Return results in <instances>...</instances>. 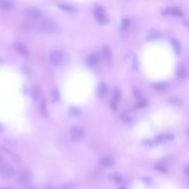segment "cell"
<instances>
[{
  "label": "cell",
  "mask_w": 189,
  "mask_h": 189,
  "mask_svg": "<svg viewBox=\"0 0 189 189\" xmlns=\"http://www.w3.org/2000/svg\"><path fill=\"white\" fill-rule=\"evenodd\" d=\"M110 176H111L112 179L114 180V181H116L118 183H121L123 181V179L120 175H119V174H114L112 175H110Z\"/></svg>",
  "instance_id": "obj_24"
},
{
  "label": "cell",
  "mask_w": 189,
  "mask_h": 189,
  "mask_svg": "<svg viewBox=\"0 0 189 189\" xmlns=\"http://www.w3.org/2000/svg\"><path fill=\"white\" fill-rule=\"evenodd\" d=\"M176 74L179 78L181 79H185L187 76V71L186 70L185 67L180 64L178 66L176 70Z\"/></svg>",
  "instance_id": "obj_12"
},
{
  "label": "cell",
  "mask_w": 189,
  "mask_h": 189,
  "mask_svg": "<svg viewBox=\"0 0 189 189\" xmlns=\"http://www.w3.org/2000/svg\"><path fill=\"white\" fill-rule=\"evenodd\" d=\"M168 102L171 104L178 106V107H180L183 104V100L177 96L170 97L169 99H168Z\"/></svg>",
  "instance_id": "obj_16"
},
{
  "label": "cell",
  "mask_w": 189,
  "mask_h": 189,
  "mask_svg": "<svg viewBox=\"0 0 189 189\" xmlns=\"http://www.w3.org/2000/svg\"><path fill=\"white\" fill-rule=\"evenodd\" d=\"M102 57L106 61H110L112 58V52L108 45H104L102 48Z\"/></svg>",
  "instance_id": "obj_15"
},
{
  "label": "cell",
  "mask_w": 189,
  "mask_h": 189,
  "mask_svg": "<svg viewBox=\"0 0 189 189\" xmlns=\"http://www.w3.org/2000/svg\"><path fill=\"white\" fill-rule=\"evenodd\" d=\"M64 60L63 53L60 51H56L52 52L49 56V61L54 65H61Z\"/></svg>",
  "instance_id": "obj_5"
},
{
  "label": "cell",
  "mask_w": 189,
  "mask_h": 189,
  "mask_svg": "<svg viewBox=\"0 0 189 189\" xmlns=\"http://www.w3.org/2000/svg\"><path fill=\"white\" fill-rule=\"evenodd\" d=\"M0 62H1V59H0Z\"/></svg>",
  "instance_id": "obj_44"
},
{
  "label": "cell",
  "mask_w": 189,
  "mask_h": 189,
  "mask_svg": "<svg viewBox=\"0 0 189 189\" xmlns=\"http://www.w3.org/2000/svg\"><path fill=\"white\" fill-rule=\"evenodd\" d=\"M62 189H75L74 187L72 185H67L64 186Z\"/></svg>",
  "instance_id": "obj_33"
},
{
  "label": "cell",
  "mask_w": 189,
  "mask_h": 189,
  "mask_svg": "<svg viewBox=\"0 0 189 189\" xmlns=\"http://www.w3.org/2000/svg\"><path fill=\"white\" fill-rule=\"evenodd\" d=\"M29 16L34 20H41L43 17V13L39 10L32 9L28 11Z\"/></svg>",
  "instance_id": "obj_10"
},
{
  "label": "cell",
  "mask_w": 189,
  "mask_h": 189,
  "mask_svg": "<svg viewBox=\"0 0 189 189\" xmlns=\"http://www.w3.org/2000/svg\"><path fill=\"white\" fill-rule=\"evenodd\" d=\"M14 160L16 162H19V161H21V158L20 157V156H18V155H14Z\"/></svg>",
  "instance_id": "obj_35"
},
{
  "label": "cell",
  "mask_w": 189,
  "mask_h": 189,
  "mask_svg": "<svg viewBox=\"0 0 189 189\" xmlns=\"http://www.w3.org/2000/svg\"><path fill=\"white\" fill-rule=\"evenodd\" d=\"M161 13L163 14H172L176 16H181L183 14L181 10L177 7L165 8L161 10Z\"/></svg>",
  "instance_id": "obj_7"
},
{
  "label": "cell",
  "mask_w": 189,
  "mask_h": 189,
  "mask_svg": "<svg viewBox=\"0 0 189 189\" xmlns=\"http://www.w3.org/2000/svg\"><path fill=\"white\" fill-rule=\"evenodd\" d=\"M119 189H126V188H125V187H123V186H122V187H119Z\"/></svg>",
  "instance_id": "obj_41"
},
{
  "label": "cell",
  "mask_w": 189,
  "mask_h": 189,
  "mask_svg": "<svg viewBox=\"0 0 189 189\" xmlns=\"http://www.w3.org/2000/svg\"><path fill=\"white\" fill-rule=\"evenodd\" d=\"M82 114V110L77 107H72L69 110V115L72 117H77Z\"/></svg>",
  "instance_id": "obj_18"
},
{
  "label": "cell",
  "mask_w": 189,
  "mask_h": 189,
  "mask_svg": "<svg viewBox=\"0 0 189 189\" xmlns=\"http://www.w3.org/2000/svg\"><path fill=\"white\" fill-rule=\"evenodd\" d=\"M133 66L136 69H137L138 68V59H137V58L136 57H135L133 59Z\"/></svg>",
  "instance_id": "obj_32"
},
{
  "label": "cell",
  "mask_w": 189,
  "mask_h": 189,
  "mask_svg": "<svg viewBox=\"0 0 189 189\" xmlns=\"http://www.w3.org/2000/svg\"><path fill=\"white\" fill-rule=\"evenodd\" d=\"M155 169L157 170H159V171H161V172H167V169H166V168H165V167H163V166H162V165H156V167H155Z\"/></svg>",
  "instance_id": "obj_29"
},
{
  "label": "cell",
  "mask_w": 189,
  "mask_h": 189,
  "mask_svg": "<svg viewBox=\"0 0 189 189\" xmlns=\"http://www.w3.org/2000/svg\"><path fill=\"white\" fill-rule=\"evenodd\" d=\"M188 171H189V167H186V169L185 170V171L187 174L188 173Z\"/></svg>",
  "instance_id": "obj_40"
},
{
  "label": "cell",
  "mask_w": 189,
  "mask_h": 189,
  "mask_svg": "<svg viewBox=\"0 0 189 189\" xmlns=\"http://www.w3.org/2000/svg\"><path fill=\"white\" fill-rule=\"evenodd\" d=\"M170 42L172 44V47L176 53L179 54L181 50V44L179 41L175 38H171L170 39Z\"/></svg>",
  "instance_id": "obj_17"
},
{
  "label": "cell",
  "mask_w": 189,
  "mask_h": 189,
  "mask_svg": "<svg viewBox=\"0 0 189 189\" xmlns=\"http://www.w3.org/2000/svg\"><path fill=\"white\" fill-rule=\"evenodd\" d=\"M32 96H33V98H36L37 97V91L36 90H33L32 93Z\"/></svg>",
  "instance_id": "obj_36"
},
{
  "label": "cell",
  "mask_w": 189,
  "mask_h": 189,
  "mask_svg": "<svg viewBox=\"0 0 189 189\" xmlns=\"http://www.w3.org/2000/svg\"><path fill=\"white\" fill-rule=\"evenodd\" d=\"M1 129H1V126H0V131H1Z\"/></svg>",
  "instance_id": "obj_43"
},
{
  "label": "cell",
  "mask_w": 189,
  "mask_h": 189,
  "mask_svg": "<svg viewBox=\"0 0 189 189\" xmlns=\"http://www.w3.org/2000/svg\"><path fill=\"white\" fill-rule=\"evenodd\" d=\"M110 107L113 110H116L118 109V106L116 104V103L114 102V101H111L109 103Z\"/></svg>",
  "instance_id": "obj_31"
},
{
  "label": "cell",
  "mask_w": 189,
  "mask_h": 189,
  "mask_svg": "<svg viewBox=\"0 0 189 189\" xmlns=\"http://www.w3.org/2000/svg\"><path fill=\"white\" fill-rule=\"evenodd\" d=\"M151 180H152L149 178H144L143 179V181H144V183H147V184H149Z\"/></svg>",
  "instance_id": "obj_34"
},
{
  "label": "cell",
  "mask_w": 189,
  "mask_h": 189,
  "mask_svg": "<svg viewBox=\"0 0 189 189\" xmlns=\"http://www.w3.org/2000/svg\"><path fill=\"white\" fill-rule=\"evenodd\" d=\"M40 28L45 32L56 33L59 30V26L53 21L45 20L40 23Z\"/></svg>",
  "instance_id": "obj_2"
},
{
  "label": "cell",
  "mask_w": 189,
  "mask_h": 189,
  "mask_svg": "<svg viewBox=\"0 0 189 189\" xmlns=\"http://www.w3.org/2000/svg\"><path fill=\"white\" fill-rule=\"evenodd\" d=\"M108 86L104 82H100L97 88V96L100 98H103L107 93Z\"/></svg>",
  "instance_id": "obj_8"
},
{
  "label": "cell",
  "mask_w": 189,
  "mask_h": 189,
  "mask_svg": "<svg viewBox=\"0 0 189 189\" xmlns=\"http://www.w3.org/2000/svg\"><path fill=\"white\" fill-rule=\"evenodd\" d=\"M13 7V3L9 1L0 0V10L2 11H9Z\"/></svg>",
  "instance_id": "obj_14"
},
{
  "label": "cell",
  "mask_w": 189,
  "mask_h": 189,
  "mask_svg": "<svg viewBox=\"0 0 189 189\" xmlns=\"http://www.w3.org/2000/svg\"><path fill=\"white\" fill-rule=\"evenodd\" d=\"M59 93L57 90H54L52 94V99L54 101H56L59 99Z\"/></svg>",
  "instance_id": "obj_30"
},
{
  "label": "cell",
  "mask_w": 189,
  "mask_h": 189,
  "mask_svg": "<svg viewBox=\"0 0 189 189\" xmlns=\"http://www.w3.org/2000/svg\"><path fill=\"white\" fill-rule=\"evenodd\" d=\"M159 35L160 34L158 32H154V33L153 32L152 33L148 35V37H147V38H148V40H152V39H154L156 37H158V36H159Z\"/></svg>",
  "instance_id": "obj_28"
},
{
  "label": "cell",
  "mask_w": 189,
  "mask_h": 189,
  "mask_svg": "<svg viewBox=\"0 0 189 189\" xmlns=\"http://www.w3.org/2000/svg\"><path fill=\"white\" fill-rule=\"evenodd\" d=\"M148 105V102L145 100H140L139 102L138 103V104L136 105V107L137 108H144L147 107Z\"/></svg>",
  "instance_id": "obj_25"
},
{
  "label": "cell",
  "mask_w": 189,
  "mask_h": 189,
  "mask_svg": "<svg viewBox=\"0 0 189 189\" xmlns=\"http://www.w3.org/2000/svg\"><path fill=\"white\" fill-rule=\"evenodd\" d=\"M10 189V188H5V189Z\"/></svg>",
  "instance_id": "obj_42"
},
{
  "label": "cell",
  "mask_w": 189,
  "mask_h": 189,
  "mask_svg": "<svg viewBox=\"0 0 189 189\" xmlns=\"http://www.w3.org/2000/svg\"><path fill=\"white\" fill-rule=\"evenodd\" d=\"M130 20L127 18H124L121 20V27L122 30H126L130 25Z\"/></svg>",
  "instance_id": "obj_23"
},
{
  "label": "cell",
  "mask_w": 189,
  "mask_h": 189,
  "mask_svg": "<svg viewBox=\"0 0 189 189\" xmlns=\"http://www.w3.org/2000/svg\"><path fill=\"white\" fill-rule=\"evenodd\" d=\"M102 55L99 52H93L87 57L85 59V64L89 68H96L99 65L102 59Z\"/></svg>",
  "instance_id": "obj_1"
},
{
  "label": "cell",
  "mask_w": 189,
  "mask_h": 189,
  "mask_svg": "<svg viewBox=\"0 0 189 189\" xmlns=\"http://www.w3.org/2000/svg\"><path fill=\"white\" fill-rule=\"evenodd\" d=\"M114 163V161L113 159L110 157H104L102 159L100 160V164H102L103 166L108 167L113 165Z\"/></svg>",
  "instance_id": "obj_19"
},
{
  "label": "cell",
  "mask_w": 189,
  "mask_h": 189,
  "mask_svg": "<svg viewBox=\"0 0 189 189\" xmlns=\"http://www.w3.org/2000/svg\"><path fill=\"white\" fill-rule=\"evenodd\" d=\"M3 160V157L0 154V164L2 163V161Z\"/></svg>",
  "instance_id": "obj_39"
},
{
  "label": "cell",
  "mask_w": 189,
  "mask_h": 189,
  "mask_svg": "<svg viewBox=\"0 0 189 189\" xmlns=\"http://www.w3.org/2000/svg\"><path fill=\"white\" fill-rule=\"evenodd\" d=\"M84 128L80 127L73 128L71 129V136L72 139L74 141H79L83 138L85 136Z\"/></svg>",
  "instance_id": "obj_6"
},
{
  "label": "cell",
  "mask_w": 189,
  "mask_h": 189,
  "mask_svg": "<svg viewBox=\"0 0 189 189\" xmlns=\"http://www.w3.org/2000/svg\"><path fill=\"white\" fill-rule=\"evenodd\" d=\"M14 47L15 49L17 50L20 54L23 56H26L28 54V50L26 45L21 43H14Z\"/></svg>",
  "instance_id": "obj_13"
},
{
  "label": "cell",
  "mask_w": 189,
  "mask_h": 189,
  "mask_svg": "<svg viewBox=\"0 0 189 189\" xmlns=\"http://www.w3.org/2000/svg\"><path fill=\"white\" fill-rule=\"evenodd\" d=\"M120 98V90L118 88H116L113 93V100L114 102L117 103Z\"/></svg>",
  "instance_id": "obj_21"
},
{
  "label": "cell",
  "mask_w": 189,
  "mask_h": 189,
  "mask_svg": "<svg viewBox=\"0 0 189 189\" xmlns=\"http://www.w3.org/2000/svg\"><path fill=\"white\" fill-rule=\"evenodd\" d=\"M60 9L63 10V11H65L67 12H74L76 11V9L73 7V6H70V5H65V4H59L58 5Z\"/></svg>",
  "instance_id": "obj_20"
},
{
  "label": "cell",
  "mask_w": 189,
  "mask_h": 189,
  "mask_svg": "<svg viewBox=\"0 0 189 189\" xmlns=\"http://www.w3.org/2000/svg\"><path fill=\"white\" fill-rule=\"evenodd\" d=\"M93 14L96 21L100 24H105L108 21L104 9L100 6H96L93 9Z\"/></svg>",
  "instance_id": "obj_3"
},
{
  "label": "cell",
  "mask_w": 189,
  "mask_h": 189,
  "mask_svg": "<svg viewBox=\"0 0 189 189\" xmlns=\"http://www.w3.org/2000/svg\"><path fill=\"white\" fill-rule=\"evenodd\" d=\"M121 118L123 119V120L126 123H130L132 121H133V118L131 116L128 114H123L121 116Z\"/></svg>",
  "instance_id": "obj_22"
},
{
  "label": "cell",
  "mask_w": 189,
  "mask_h": 189,
  "mask_svg": "<svg viewBox=\"0 0 189 189\" xmlns=\"http://www.w3.org/2000/svg\"><path fill=\"white\" fill-rule=\"evenodd\" d=\"M133 94H134V96H136L137 99H141L142 96H141V94L140 92V90H139L138 88H134Z\"/></svg>",
  "instance_id": "obj_26"
},
{
  "label": "cell",
  "mask_w": 189,
  "mask_h": 189,
  "mask_svg": "<svg viewBox=\"0 0 189 189\" xmlns=\"http://www.w3.org/2000/svg\"><path fill=\"white\" fill-rule=\"evenodd\" d=\"M44 189H54L51 185H47L45 187Z\"/></svg>",
  "instance_id": "obj_37"
},
{
  "label": "cell",
  "mask_w": 189,
  "mask_h": 189,
  "mask_svg": "<svg viewBox=\"0 0 189 189\" xmlns=\"http://www.w3.org/2000/svg\"><path fill=\"white\" fill-rule=\"evenodd\" d=\"M18 181L20 183L22 184H27L31 181V175L30 174L26 171H22L20 174L18 176Z\"/></svg>",
  "instance_id": "obj_11"
},
{
  "label": "cell",
  "mask_w": 189,
  "mask_h": 189,
  "mask_svg": "<svg viewBox=\"0 0 189 189\" xmlns=\"http://www.w3.org/2000/svg\"><path fill=\"white\" fill-rule=\"evenodd\" d=\"M41 110L42 113L43 115L46 116L47 114V107H46V103L45 101L44 100H43L42 103L41 104Z\"/></svg>",
  "instance_id": "obj_27"
},
{
  "label": "cell",
  "mask_w": 189,
  "mask_h": 189,
  "mask_svg": "<svg viewBox=\"0 0 189 189\" xmlns=\"http://www.w3.org/2000/svg\"><path fill=\"white\" fill-rule=\"evenodd\" d=\"M152 87L154 89L158 91H164L169 88V83L165 81L156 82L152 84Z\"/></svg>",
  "instance_id": "obj_9"
},
{
  "label": "cell",
  "mask_w": 189,
  "mask_h": 189,
  "mask_svg": "<svg viewBox=\"0 0 189 189\" xmlns=\"http://www.w3.org/2000/svg\"><path fill=\"white\" fill-rule=\"evenodd\" d=\"M14 169L10 164H4L0 167V178L7 179L11 178L14 173Z\"/></svg>",
  "instance_id": "obj_4"
},
{
  "label": "cell",
  "mask_w": 189,
  "mask_h": 189,
  "mask_svg": "<svg viewBox=\"0 0 189 189\" xmlns=\"http://www.w3.org/2000/svg\"><path fill=\"white\" fill-rule=\"evenodd\" d=\"M26 189H38L36 187H34V186H31V187H29L28 188H27Z\"/></svg>",
  "instance_id": "obj_38"
}]
</instances>
